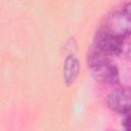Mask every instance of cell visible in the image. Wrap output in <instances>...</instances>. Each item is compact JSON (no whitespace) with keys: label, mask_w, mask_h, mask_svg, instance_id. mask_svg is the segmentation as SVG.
Returning <instances> with one entry per match:
<instances>
[{"label":"cell","mask_w":131,"mask_h":131,"mask_svg":"<svg viewBox=\"0 0 131 131\" xmlns=\"http://www.w3.org/2000/svg\"><path fill=\"white\" fill-rule=\"evenodd\" d=\"M88 66L94 77L102 83L115 85L119 82V72L117 67L110 60L108 55L92 46L87 55Z\"/></svg>","instance_id":"cell-1"},{"label":"cell","mask_w":131,"mask_h":131,"mask_svg":"<svg viewBox=\"0 0 131 131\" xmlns=\"http://www.w3.org/2000/svg\"><path fill=\"white\" fill-rule=\"evenodd\" d=\"M125 39L126 38L121 37L102 27L96 32L94 36L93 46L107 55H117L123 51Z\"/></svg>","instance_id":"cell-2"},{"label":"cell","mask_w":131,"mask_h":131,"mask_svg":"<svg viewBox=\"0 0 131 131\" xmlns=\"http://www.w3.org/2000/svg\"><path fill=\"white\" fill-rule=\"evenodd\" d=\"M104 28L113 33L127 38L130 34V4L127 2L123 7L113 11L106 18Z\"/></svg>","instance_id":"cell-3"},{"label":"cell","mask_w":131,"mask_h":131,"mask_svg":"<svg viewBox=\"0 0 131 131\" xmlns=\"http://www.w3.org/2000/svg\"><path fill=\"white\" fill-rule=\"evenodd\" d=\"M107 104L111 110L119 114L129 113L130 107V91L128 88H118L111 92L107 96Z\"/></svg>","instance_id":"cell-4"},{"label":"cell","mask_w":131,"mask_h":131,"mask_svg":"<svg viewBox=\"0 0 131 131\" xmlns=\"http://www.w3.org/2000/svg\"><path fill=\"white\" fill-rule=\"evenodd\" d=\"M79 70L80 64L78 58L73 54L68 55L63 62V80L67 85H71L76 81Z\"/></svg>","instance_id":"cell-5"},{"label":"cell","mask_w":131,"mask_h":131,"mask_svg":"<svg viewBox=\"0 0 131 131\" xmlns=\"http://www.w3.org/2000/svg\"><path fill=\"white\" fill-rule=\"evenodd\" d=\"M123 116H124V118L122 120V126L125 130H128L129 129V113L124 114Z\"/></svg>","instance_id":"cell-6"}]
</instances>
